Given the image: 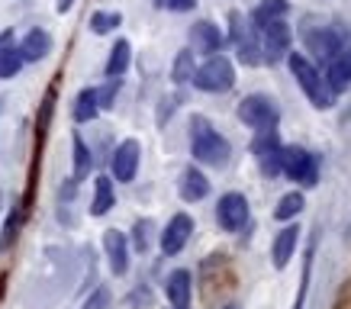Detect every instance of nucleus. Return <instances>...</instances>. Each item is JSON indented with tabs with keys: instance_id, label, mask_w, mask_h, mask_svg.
<instances>
[{
	"instance_id": "obj_19",
	"label": "nucleus",
	"mask_w": 351,
	"mask_h": 309,
	"mask_svg": "<svg viewBox=\"0 0 351 309\" xmlns=\"http://www.w3.org/2000/svg\"><path fill=\"white\" fill-rule=\"evenodd\" d=\"M16 45H20L23 62L36 64V62H43V58H49V52H52L55 42H52V32L49 29H29Z\"/></svg>"
},
{
	"instance_id": "obj_28",
	"label": "nucleus",
	"mask_w": 351,
	"mask_h": 309,
	"mask_svg": "<svg viewBox=\"0 0 351 309\" xmlns=\"http://www.w3.org/2000/svg\"><path fill=\"white\" fill-rule=\"evenodd\" d=\"M23 219H26V210H23L20 203H16V206L10 210V216H7V223H3V232H0V255H3V251H7L13 242H16Z\"/></svg>"
},
{
	"instance_id": "obj_23",
	"label": "nucleus",
	"mask_w": 351,
	"mask_h": 309,
	"mask_svg": "<svg viewBox=\"0 0 351 309\" xmlns=\"http://www.w3.org/2000/svg\"><path fill=\"white\" fill-rule=\"evenodd\" d=\"M129 62H132V45L126 39H117L113 49H110V58L104 64V75L107 77H123L129 71Z\"/></svg>"
},
{
	"instance_id": "obj_36",
	"label": "nucleus",
	"mask_w": 351,
	"mask_h": 309,
	"mask_svg": "<svg viewBox=\"0 0 351 309\" xmlns=\"http://www.w3.org/2000/svg\"><path fill=\"white\" fill-rule=\"evenodd\" d=\"M223 309H242V306H235V303H229V306H223Z\"/></svg>"
},
{
	"instance_id": "obj_10",
	"label": "nucleus",
	"mask_w": 351,
	"mask_h": 309,
	"mask_svg": "<svg viewBox=\"0 0 351 309\" xmlns=\"http://www.w3.org/2000/svg\"><path fill=\"white\" fill-rule=\"evenodd\" d=\"M191 235H193V216L191 213H174L168 219V225L161 229V251L168 258L184 251V245L191 242Z\"/></svg>"
},
{
	"instance_id": "obj_2",
	"label": "nucleus",
	"mask_w": 351,
	"mask_h": 309,
	"mask_svg": "<svg viewBox=\"0 0 351 309\" xmlns=\"http://www.w3.org/2000/svg\"><path fill=\"white\" fill-rule=\"evenodd\" d=\"M287 68H290V75L297 77L300 90L306 94V100L316 110H329L332 103H335V94H332L329 87H326V77H322V71L313 62H309L303 52H293V49H290Z\"/></svg>"
},
{
	"instance_id": "obj_16",
	"label": "nucleus",
	"mask_w": 351,
	"mask_h": 309,
	"mask_svg": "<svg viewBox=\"0 0 351 309\" xmlns=\"http://www.w3.org/2000/svg\"><path fill=\"white\" fill-rule=\"evenodd\" d=\"M191 293H193V277L187 267H178L165 277V297L171 306L178 309H191Z\"/></svg>"
},
{
	"instance_id": "obj_20",
	"label": "nucleus",
	"mask_w": 351,
	"mask_h": 309,
	"mask_svg": "<svg viewBox=\"0 0 351 309\" xmlns=\"http://www.w3.org/2000/svg\"><path fill=\"white\" fill-rule=\"evenodd\" d=\"M23 55H20V45L13 39V32H0V81H10V77L20 75L23 68Z\"/></svg>"
},
{
	"instance_id": "obj_11",
	"label": "nucleus",
	"mask_w": 351,
	"mask_h": 309,
	"mask_svg": "<svg viewBox=\"0 0 351 309\" xmlns=\"http://www.w3.org/2000/svg\"><path fill=\"white\" fill-rule=\"evenodd\" d=\"M223 45H226V32L213 20H197L191 26L193 55H216V52H223Z\"/></svg>"
},
{
	"instance_id": "obj_24",
	"label": "nucleus",
	"mask_w": 351,
	"mask_h": 309,
	"mask_svg": "<svg viewBox=\"0 0 351 309\" xmlns=\"http://www.w3.org/2000/svg\"><path fill=\"white\" fill-rule=\"evenodd\" d=\"M97 113H100V103H97V87H84V90H77L75 107H71L75 123H94Z\"/></svg>"
},
{
	"instance_id": "obj_9",
	"label": "nucleus",
	"mask_w": 351,
	"mask_h": 309,
	"mask_svg": "<svg viewBox=\"0 0 351 309\" xmlns=\"http://www.w3.org/2000/svg\"><path fill=\"white\" fill-rule=\"evenodd\" d=\"M138 161H142L138 139H123L113 149V158H110V177L117 184H132L138 174Z\"/></svg>"
},
{
	"instance_id": "obj_8",
	"label": "nucleus",
	"mask_w": 351,
	"mask_h": 309,
	"mask_svg": "<svg viewBox=\"0 0 351 309\" xmlns=\"http://www.w3.org/2000/svg\"><path fill=\"white\" fill-rule=\"evenodd\" d=\"M280 139H277V129H265V132H258V139L252 142V155H255V164L258 171L265 174L267 181H274L277 174H280Z\"/></svg>"
},
{
	"instance_id": "obj_29",
	"label": "nucleus",
	"mask_w": 351,
	"mask_h": 309,
	"mask_svg": "<svg viewBox=\"0 0 351 309\" xmlns=\"http://www.w3.org/2000/svg\"><path fill=\"white\" fill-rule=\"evenodd\" d=\"M123 23V13L117 10H97L94 16H90V32L94 36H107V32H113Z\"/></svg>"
},
{
	"instance_id": "obj_13",
	"label": "nucleus",
	"mask_w": 351,
	"mask_h": 309,
	"mask_svg": "<svg viewBox=\"0 0 351 309\" xmlns=\"http://www.w3.org/2000/svg\"><path fill=\"white\" fill-rule=\"evenodd\" d=\"M104 251H107V264L113 271V277H123L129 271V238L119 229H107L104 232Z\"/></svg>"
},
{
	"instance_id": "obj_12",
	"label": "nucleus",
	"mask_w": 351,
	"mask_h": 309,
	"mask_svg": "<svg viewBox=\"0 0 351 309\" xmlns=\"http://www.w3.org/2000/svg\"><path fill=\"white\" fill-rule=\"evenodd\" d=\"M229 39L235 42V58H239L245 68H258V64H265V58H261V39H258V29L252 26V20L245 23L235 36H229Z\"/></svg>"
},
{
	"instance_id": "obj_3",
	"label": "nucleus",
	"mask_w": 351,
	"mask_h": 309,
	"mask_svg": "<svg viewBox=\"0 0 351 309\" xmlns=\"http://www.w3.org/2000/svg\"><path fill=\"white\" fill-rule=\"evenodd\" d=\"M191 84L197 87V90H203V94H226V90H232V87H235V68H232V62H229L223 52L206 55V62L197 64Z\"/></svg>"
},
{
	"instance_id": "obj_22",
	"label": "nucleus",
	"mask_w": 351,
	"mask_h": 309,
	"mask_svg": "<svg viewBox=\"0 0 351 309\" xmlns=\"http://www.w3.org/2000/svg\"><path fill=\"white\" fill-rule=\"evenodd\" d=\"M287 13H290V3H287V0H261L255 10H252V26H255V29H265L267 23L284 20Z\"/></svg>"
},
{
	"instance_id": "obj_32",
	"label": "nucleus",
	"mask_w": 351,
	"mask_h": 309,
	"mask_svg": "<svg viewBox=\"0 0 351 309\" xmlns=\"http://www.w3.org/2000/svg\"><path fill=\"white\" fill-rule=\"evenodd\" d=\"M119 84H123V77H107V84L97 87V103H100V110L113 107V100H117V94H119Z\"/></svg>"
},
{
	"instance_id": "obj_35",
	"label": "nucleus",
	"mask_w": 351,
	"mask_h": 309,
	"mask_svg": "<svg viewBox=\"0 0 351 309\" xmlns=\"http://www.w3.org/2000/svg\"><path fill=\"white\" fill-rule=\"evenodd\" d=\"M55 7H58V13H68V10H71V7H75V0H58Z\"/></svg>"
},
{
	"instance_id": "obj_14",
	"label": "nucleus",
	"mask_w": 351,
	"mask_h": 309,
	"mask_svg": "<svg viewBox=\"0 0 351 309\" xmlns=\"http://www.w3.org/2000/svg\"><path fill=\"white\" fill-rule=\"evenodd\" d=\"M306 49L319 62H329V58H335V55L345 49V42H341V32L332 29V26H319L316 32H306Z\"/></svg>"
},
{
	"instance_id": "obj_17",
	"label": "nucleus",
	"mask_w": 351,
	"mask_h": 309,
	"mask_svg": "<svg viewBox=\"0 0 351 309\" xmlns=\"http://www.w3.org/2000/svg\"><path fill=\"white\" fill-rule=\"evenodd\" d=\"M326 87H329L332 94L339 97V94H345L351 87V52L348 49H341L335 58H329L326 62Z\"/></svg>"
},
{
	"instance_id": "obj_21",
	"label": "nucleus",
	"mask_w": 351,
	"mask_h": 309,
	"mask_svg": "<svg viewBox=\"0 0 351 309\" xmlns=\"http://www.w3.org/2000/svg\"><path fill=\"white\" fill-rule=\"evenodd\" d=\"M117 206V190H113V177L110 174H97L94 177V200H90V216H107Z\"/></svg>"
},
{
	"instance_id": "obj_39",
	"label": "nucleus",
	"mask_w": 351,
	"mask_h": 309,
	"mask_svg": "<svg viewBox=\"0 0 351 309\" xmlns=\"http://www.w3.org/2000/svg\"><path fill=\"white\" fill-rule=\"evenodd\" d=\"M348 52H351V45H348Z\"/></svg>"
},
{
	"instance_id": "obj_38",
	"label": "nucleus",
	"mask_w": 351,
	"mask_h": 309,
	"mask_svg": "<svg viewBox=\"0 0 351 309\" xmlns=\"http://www.w3.org/2000/svg\"><path fill=\"white\" fill-rule=\"evenodd\" d=\"M171 309H178V306H171Z\"/></svg>"
},
{
	"instance_id": "obj_7",
	"label": "nucleus",
	"mask_w": 351,
	"mask_h": 309,
	"mask_svg": "<svg viewBox=\"0 0 351 309\" xmlns=\"http://www.w3.org/2000/svg\"><path fill=\"white\" fill-rule=\"evenodd\" d=\"M252 219V206H248V197L239 190H229L219 197L216 203V223L223 232H242Z\"/></svg>"
},
{
	"instance_id": "obj_6",
	"label": "nucleus",
	"mask_w": 351,
	"mask_h": 309,
	"mask_svg": "<svg viewBox=\"0 0 351 309\" xmlns=\"http://www.w3.org/2000/svg\"><path fill=\"white\" fill-rule=\"evenodd\" d=\"M258 39H261V58H265V64L287 62L290 45H293V29L284 20H274V23H267L265 29H258Z\"/></svg>"
},
{
	"instance_id": "obj_30",
	"label": "nucleus",
	"mask_w": 351,
	"mask_h": 309,
	"mask_svg": "<svg viewBox=\"0 0 351 309\" xmlns=\"http://www.w3.org/2000/svg\"><path fill=\"white\" fill-rule=\"evenodd\" d=\"M313 258H316V238L309 242V248H306V258H303V284H300V293H297V303H293V309H303V306H306L309 274H313Z\"/></svg>"
},
{
	"instance_id": "obj_33",
	"label": "nucleus",
	"mask_w": 351,
	"mask_h": 309,
	"mask_svg": "<svg viewBox=\"0 0 351 309\" xmlns=\"http://www.w3.org/2000/svg\"><path fill=\"white\" fill-rule=\"evenodd\" d=\"M110 303H113V293H110V287H97L94 293L84 299V306H81V309H110Z\"/></svg>"
},
{
	"instance_id": "obj_34",
	"label": "nucleus",
	"mask_w": 351,
	"mask_h": 309,
	"mask_svg": "<svg viewBox=\"0 0 351 309\" xmlns=\"http://www.w3.org/2000/svg\"><path fill=\"white\" fill-rule=\"evenodd\" d=\"M161 7H168L174 13H191L197 7V0H161Z\"/></svg>"
},
{
	"instance_id": "obj_4",
	"label": "nucleus",
	"mask_w": 351,
	"mask_h": 309,
	"mask_svg": "<svg viewBox=\"0 0 351 309\" xmlns=\"http://www.w3.org/2000/svg\"><path fill=\"white\" fill-rule=\"evenodd\" d=\"M280 174H287L290 181L300 187H316L319 184V158L303 145H284L280 151Z\"/></svg>"
},
{
	"instance_id": "obj_1",
	"label": "nucleus",
	"mask_w": 351,
	"mask_h": 309,
	"mask_svg": "<svg viewBox=\"0 0 351 309\" xmlns=\"http://www.w3.org/2000/svg\"><path fill=\"white\" fill-rule=\"evenodd\" d=\"M191 155L197 164L206 168H226L232 158V145L226 136H219L213 129V123L206 116H193L191 119Z\"/></svg>"
},
{
	"instance_id": "obj_15",
	"label": "nucleus",
	"mask_w": 351,
	"mask_h": 309,
	"mask_svg": "<svg viewBox=\"0 0 351 309\" xmlns=\"http://www.w3.org/2000/svg\"><path fill=\"white\" fill-rule=\"evenodd\" d=\"M297 245H300V225L287 223L274 235V242H271V261H274L277 271H284L290 264V258L297 255Z\"/></svg>"
},
{
	"instance_id": "obj_31",
	"label": "nucleus",
	"mask_w": 351,
	"mask_h": 309,
	"mask_svg": "<svg viewBox=\"0 0 351 309\" xmlns=\"http://www.w3.org/2000/svg\"><path fill=\"white\" fill-rule=\"evenodd\" d=\"M152 232H155V223H152V219H136V225H132V248H136V251H149Z\"/></svg>"
},
{
	"instance_id": "obj_27",
	"label": "nucleus",
	"mask_w": 351,
	"mask_h": 309,
	"mask_svg": "<svg viewBox=\"0 0 351 309\" xmlns=\"http://www.w3.org/2000/svg\"><path fill=\"white\" fill-rule=\"evenodd\" d=\"M193 71H197V55H193V49H181L174 55V64H171V81L174 84H191Z\"/></svg>"
},
{
	"instance_id": "obj_5",
	"label": "nucleus",
	"mask_w": 351,
	"mask_h": 309,
	"mask_svg": "<svg viewBox=\"0 0 351 309\" xmlns=\"http://www.w3.org/2000/svg\"><path fill=\"white\" fill-rule=\"evenodd\" d=\"M239 119H242L248 129H255V132H265V129H277L280 123V107H277L274 97L267 94H248L242 97V103H239Z\"/></svg>"
},
{
	"instance_id": "obj_26",
	"label": "nucleus",
	"mask_w": 351,
	"mask_h": 309,
	"mask_svg": "<svg viewBox=\"0 0 351 309\" xmlns=\"http://www.w3.org/2000/svg\"><path fill=\"white\" fill-rule=\"evenodd\" d=\"M303 206H306V197H303V190L284 193V197L277 200V206H274V219H277V223H290V219H297V216L303 213Z\"/></svg>"
},
{
	"instance_id": "obj_37",
	"label": "nucleus",
	"mask_w": 351,
	"mask_h": 309,
	"mask_svg": "<svg viewBox=\"0 0 351 309\" xmlns=\"http://www.w3.org/2000/svg\"><path fill=\"white\" fill-rule=\"evenodd\" d=\"M0 206H3V193H0Z\"/></svg>"
},
{
	"instance_id": "obj_25",
	"label": "nucleus",
	"mask_w": 351,
	"mask_h": 309,
	"mask_svg": "<svg viewBox=\"0 0 351 309\" xmlns=\"http://www.w3.org/2000/svg\"><path fill=\"white\" fill-rule=\"evenodd\" d=\"M71 151H75V174H71V177L81 184V181L90 177V168H94V155H90V149H87V142L81 139V132L71 136Z\"/></svg>"
},
{
	"instance_id": "obj_18",
	"label": "nucleus",
	"mask_w": 351,
	"mask_h": 309,
	"mask_svg": "<svg viewBox=\"0 0 351 309\" xmlns=\"http://www.w3.org/2000/svg\"><path fill=\"white\" fill-rule=\"evenodd\" d=\"M178 193H181L184 203H197L203 197H210V177L203 174L197 164L181 171V181H178Z\"/></svg>"
}]
</instances>
